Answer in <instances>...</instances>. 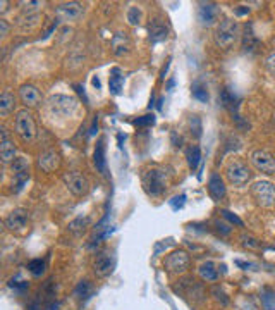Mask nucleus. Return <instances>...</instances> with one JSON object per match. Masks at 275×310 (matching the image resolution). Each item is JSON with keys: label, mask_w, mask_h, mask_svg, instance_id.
<instances>
[{"label": "nucleus", "mask_w": 275, "mask_h": 310, "mask_svg": "<svg viewBox=\"0 0 275 310\" xmlns=\"http://www.w3.org/2000/svg\"><path fill=\"white\" fill-rule=\"evenodd\" d=\"M237 33H239V26L234 19H222L215 29V43L220 48L229 50L237 40Z\"/></svg>", "instance_id": "f257e3e1"}, {"label": "nucleus", "mask_w": 275, "mask_h": 310, "mask_svg": "<svg viewBox=\"0 0 275 310\" xmlns=\"http://www.w3.org/2000/svg\"><path fill=\"white\" fill-rule=\"evenodd\" d=\"M48 111L53 116H60V117H69L76 112L78 109V100L69 95H52L48 98Z\"/></svg>", "instance_id": "f03ea898"}, {"label": "nucleus", "mask_w": 275, "mask_h": 310, "mask_svg": "<svg viewBox=\"0 0 275 310\" xmlns=\"http://www.w3.org/2000/svg\"><path fill=\"white\" fill-rule=\"evenodd\" d=\"M143 188L150 196H160L167 188L165 173L160 169H148L143 174Z\"/></svg>", "instance_id": "7ed1b4c3"}, {"label": "nucleus", "mask_w": 275, "mask_h": 310, "mask_svg": "<svg viewBox=\"0 0 275 310\" xmlns=\"http://www.w3.org/2000/svg\"><path fill=\"white\" fill-rule=\"evenodd\" d=\"M16 133L23 138L24 141H31L36 135V124L33 119V114L26 109L19 111L16 114Z\"/></svg>", "instance_id": "20e7f679"}, {"label": "nucleus", "mask_w": 275, "mask_h": 310, "mask_svg": "<svg viewBox=\"0 0 275 310\" xmlns=\"http://www.w3.org/2000/svg\"><path fill=\"white\" fill-rule=\"evenodd\" d=\"M251 195L261 207H273L275 205V186L270 181H256L251 186Z\"/></svg>", "instance_id": "39448f33"}, {"label": "nucleus", "mask_w": 275, "mask_h": 310, "mask_svg": "<svg viewBox=\"0 0 275 310\" xmlns=\"http://www.w3.org/2000/svg\"><path fill=\"white\" fill-rule=\"evenodd\" d=\"M12 174H14V183H12V191L19 193L24 188V184L30 179V162L24 157H16L12 162Z\"/></svg>", "instance_id": "423d86ee"}, {"label": "nucleus", "mask_w": 275, "mask_h": 310, "mask_svg": "<svg viewBox=\"0 0 275 310\" xmlns=\"http://www.w3.org/2000/svg\"><path fill=\"white\" fill-rule=\"evenodd\" d=\"M164 267L170 274H182L189 267V255L184 250H176V252H172L165 257Z\"/></svg>", "instance_id": "0eeeda50"}, {"label": "nucleus", "mask_w": 275, "mask_h": 310, "mask_svg": "<svg viewBox=\"0 0 275 310\" xmlns=\"http://www.w3.org/2000/svg\"><path fill=\"white\" fill-rule=\"evenodd\" d=\"M226 174H227L229 181L234 184V186H243V184L248 183L249 178H251V173H249L248 166L239 161L231 162L226 169Z\"/></svg>", "instance_id": "6e6552de"}, {"label": "nucleus", "mask_w": 275, "mask_h": 310, "mask_svg": "<svg viewBox=\"0 0 275 310\" xmlns=\"http://www.w3.org/2000/svg\"><path fill=\"white\" fill-rule=\"evenodd\" d=\"M64 183H65V186H67V190L71 191V193L76 195V196L86 195V193H88V190H90L88 179H86L83 174L76 173V171L64 174Z\"/></svg>", "instance_id": "1a4fd4ad"}, {"label": "nucleus", "mask_w": 275, "mask_h": 310, "mask_svg": "<svg viewBox=\"0 0 275 310\" xmlns=\"http://www.w3.org/2000/svg\"><path fill=\"white\" fill-rule=\"evenodd\" d=\"M251 164L256 167L258 171L265 174H273L275 173V159L273 155L266 150H255L251 153Z\"/></svg>", "instance_id": "9d476101"}, {"label": "nucleus", "mask_w": 275, "mask_h": 310, "mask_svg": "<svg viewBox=\"0 0 275 310\" xmlns=\"http://www.w3.org/2000/svg\"><path fill=\"white\" fill-rule=\"evenodd\" d=\"M55 12L62 21H76L85 14V6L79 2H65L60 4Z\"/></svg>", "instance_id": "9b49d317"}, {"label": "nucleus", "mask_w": 275, "mask_h": 310, "mask_svg": "<svg viewBox=\"0 0 275 310\" xmlns=\"http://www.w3.org/2000/svg\"><path fill=\"white\" fill-rule=\"evenodd\" d=\"M114 267H115L114 257L107 252L97 255V259H95V262H93L95 274H97L98 278H107V276H110L112 272H114Z\"/></svg>", "instance_id": "f8f14e48"}, {"label": "nucleus", "mask_w": 275, "mask_h": 310, "mask_svg": "<svg viewBox=\"0 0 275 310\" xmlns=\"http://www.w3.org/2000/svg\"><path fill=\"white\" fill-rule=\"evenodd\" d=\"M4 223H6V228L11 229V231H21L28 224V212L24 209H16L6 217Z\"/></svg>", "instance_id": "ddd939ff"}, {"label": "nucleus", "mask_w": 275, "mask_h": 310, "mask_svg": "<svg viewBox=\"0 0 275 310\" xmlns=\"http://www.w3.org/2000/svg\"><path fill=\"white\" fill-rule=\"evenodd\" d=\"M0 157H2V162L4 164H9V162H14L16 161V146H14V141L11 140L7 131L2 128L0 131Z\"/></svg>", "instance_id": "4468645a"}, {"label": "nucleus", "mask_w": 275, "mask_h": 310, "mask_svg": "<svg viewBox=\"0 0 275 310\" xmlns=\"http://www.w3.org/2000/svg\"><path fill=\"white\" fill-rule=\"evenodd\" d=\"M19 97L21 102L26 107H36L41 104V93L35 85H23L19 88Z\"/></svg>", "instance_id": "2eb2a0df"}, {"label": "nucleus", "mask_w": 275, "mask_h": 310, "mask_svg": "<svg viewBox=\"0 0 275 310\" xmlns=\"http://www.w3.org/2000/svg\"><path fill=\"white\" fill-rule=\"evenodd\" d=\"M219 18V7L215 4H199L198 9V19L203 26H210Z\"/></svg>", "instance_id": "dca6fc26"}, {"label": "nucleus", "mask_w": 275, "mask_h": 310, "mask_svg": "<svg viewBox=\"0 0 275 310\" xmlns=\"http://www.w3.org/2000/svg\"><path fill=\"white\" fill-rule=\"evenodd\" d=\"M38 166L45 171V173H52V171H55L57 167L60 166L59 153H57L55 150H47V152H43L38 159Z\"/></svg>", "instance_id": "f3484780"}, {"label": "nucleus", "mask_w": 275, "mask_h": 310, "mask_svg": "<svg viewBox=\"0 0 275 310\" xmlns=\"http://www.w3.org/2000/svg\"><path fill=\"white\" fill-rule=\"evenodd\" d=\"M208 190H210V195L214 196L215 200H220L226 196V186H224V181L219 174H212L210 181H208Z\"/></svg>", "instance_id": "a211bd4d"}, {"label": "nucleus", "mask_w": 275, "mask_h": 310, "mask_svg": "<svg viewBox=\"0 0 275 310\" xmlns=\"http://www.w3.org/2000/svg\"><path fill=\"white\" fill-rule=\"evenodd\" d=\"M129 48H131V43H129L126 33H117L112 38V50H114L115 56H124V54L129 52Z\"/></svg>", "instance_id": "6ab92c4d"}, {"label": "nucleus", "mask_w": 275, "mask_h": 310, "mask_svg": "<svg viewBox=\"0 0 275 310\" xmlns=\"http://www.w3.org/2000/svg\"><path fill=\"white\" fill-rule=\"evenodd\" d=\"M14 106H16V98L14 95L11 93L9 90H6L2 95H0V114L2 117H7L14 111Z\"/></svg>", "instance_id": "aec40b11"}, {"label": "nucleus", "mask_w": 275, "mask_h": 310, "mask_svg": "<svg viewBox=\"0 0 275 310\" xmlns=\"http://www.w3.org/2000/svg\"><path fill=\"white\" fill-rule=\"evenodd\" d=\"M93 161H95V166H97V169L100 171L102 174L107 173V162H105V145H103V141L100 140L97 146H95V155H93Z\"/></svg>", "instance_id": "412c9836"}, {"label": "nucleus", "mask_w": 275, "mask_h": 310, "mask_svg": "<svg viewBox=\"0 0 275 310\" xmlns=\"http://www.w3.org/2000/svg\"><path fill=\"white\" fill-rule=\"evenodd\" d=\"M122 85H124V76L120 74V69H112V74L108 78V88L114 95H119L120 90H122Z\"/></svg>", "instance_id": "4be33fe9"}, {"label": "nucleus", "mask_w": 275, "mask_h": 310, "mask_svg": "<svg viewBox=\"0 0 275 310\" xmlns=\"http://www.w3.org/2000/svg\"><path fill=\"white\" fill-rule=\"evenodd\" d=\"M167 35H169V29L164 26V24H158V23H153L150 24V38L152 41H164L167 40Z\"/></svg>", "instance_id": "5701e85b"}, {"label": "nucleus", "mask_w": 275, "mask_h": 310, "mask_svg": "<svg viewBox=\"0 0 275 310\" xmlns=\"http://www.w3.org/2000/svg\"><path fill=\"white\" fill-rule=\"evenodd\" d=\"M198 272L201 276V279H205V281H217V278H219V271L215 269V266L212 262L201 264Z\"/></svg>", "instance_id": "b1692460"}, {"label": "nucleus", "mask_w": 275, "mask_h": 310, "mask_svg": "<svg viewBox=\"0 0 275 310\" xmlns=\"http://www.w3.org/2000/svg\"><path fill=\"white\" fill-rule=\"evenodd\" d=\"M261 298V307L265 310H275V291L270 288H263L260 293Z\"/></svg>", "instance_id": "393cba45"}, {"label": "nucleus", "mask_w": 275, "mask_h": 310, "mask_svg": "<svg viewBox=\"0 0 275 310\" xmlns=\"http://www.w3.org/2000/svg\"><path fill=\"white\" fill-rule=\"evenodd\" d=\"M91 293H93V286H91V283L90 281H81L76 286V290H74V296L79 298V300H83V298H90Z\"/></svg>", "instance_id": "a878e982"}, {"label": "nucleus", "mask_w": 275, "mask_h": 310, "mask_svg": "<svg viewBox=\"0 0 275 310\" xmlns=\"http://www.w3.org/2000/svg\"><path fill=\"white\" fill-rule=\"evenodd\" d=\"M186 157H187V164H189L191 169L194 171L198 167L199 161H201V152H199L198 146H191V148H187Z\"/></svg>", "instance_id": "bb28decb"}, {"label": "nucleus", "mask_w": 275, "mask_h": 310, "mask_svg": "<svg viewBox=\"0 0 275 310\" xmlns=\"http://www.w3.org/2000/svg\"><path fill=\"white\" fill-rule=\"evenodd\" d=\"M88 223H90L88 217H78V219H74L73 223L69 224V231L74 233V234L83 233V231H85L86 226H88Z\"/></svg>", "instance_id": "cd10ccee"}, {"label": "nucleus", "mask_w": 275, "mask_h": 310, "mask_svg": "<svg viewBox=\"0 0 275 310\" xmlns=\"http://www.w3.org/2000/svg\"><path fill=\"white\" fill-rule=\"evenodd\" d=\"M28 269H30V272L33 276H41L45 272V262L41 261V259H35V261H31L30 264H28Z\"/></svg>", "instance_id": "c85d7f7f"}, {"label": "nucleus", "mask_w": 275, "mask_h": 310, "mask_svg": "<svg viewBox=\"0 0 275 310\" xmlns=\"http://www.w3.org/2000/svg\"><path fill=\"white\" fill-rule=\"evenodd\" d=\"M193 97L199 102H208V91L201 83H194L193 85Z\"/></svg>", "instance_id": "c756f323"}, {"label": "nucleus", "mask_w": 275, "mask_h": 310, "mask_svg": "<svg viewBox=\"0 0 275 310\" xmlns=\"http://www.w3.org/2000/svg\"><path fill=\"white\" fill-rule=\"evenodd\" d=\"M153 124H155V116H153V114L141 116V117H138V119L134 121V126H138V128L153 126Z\"/></svg>", "instance_id": "7c9ffc66"}, {"label": "nucleus", "mask_w": 275, "mask_h": 310, "mask_svg": "<svg viewBox=\"0 0 275 310\" xmlns=\"http://www.w3.org/2000/svg\"><path fill=\"white\" fill-rule=\"evenodd\" d=\"M243 47L244 50H253L256 47V40H255V36H253V33H251V29H246V33H244V40H243Z\"/></svg>", "instance_id": "2f4dec72"}, {"label": "nucleus", "mask_w": 275, "mask_h": 310, "mask_svg": "<svg viewBox=\"0 0 275 310\" xmlns=\"http://www.w3.org/2000/svg\"><path fill=\"white\" fill-rule=\"evenodd\" d=\"M234 100H236L234 95H232L227 88H226V90H222V93H220V102H222L224 107H231L232 104H234Z\"/></svg>", "instance_id": "473e14b6"}, {"label": "nucleus", "mask_w": 275, "mask_h": 310, "mask_svg": "<svg viewBox=\"0 0 275 310\" xmlns=\"http://www.w3.org/2000/svg\"><path fill=\"white\" fill-rule=\"evenodd\" d=\"M140 16H141V12L138 7H131L127 12V21H129V24H132V26H136L138 23H140Z\"/></svg>", "instance_id": "72a5a7b5"}, {"label": "nucleus", "mask_w": 275, "mask_h": 310, "mask_svg": "<svg viewBox=\"0 0 275 310\" xmlns=\"http://www.w3.org/2000/svg\"><path fill=\"white\" fill-rule=\"evenodd\" d=\"M191 129H193L191 133H193L196 138L201 136V121H199V117H196V116L191 117Z\"/></svg>", "instance_id": "f704fd0d"}, {"label": "nucleus", "mask_w": 275, "mask_h": 310, "mask_svg": "<svg viewBox=\"0 0 275 310\" xmlns=\"http://www.w3.org/2000/svg\"><path fill=\"white\" fill-rule=\"evenodd\" d=\"M220 214H222V216L226 217L229 223H232V224H236V226H241V228H243V226H244V224H243V221H241L239 217L236 216V214H232V212H229V211H222Z\"/></svg>", "instance_id": "c9c22d12"}, {"label": "nucleus", "mask_w": 275, "mask_h": 310, "mask_svg": "<svg viewBox=\"0 0 275 310\" xmlns=\"http://www.w3.org/2000/svg\"><path fill=\"white\" fill-rule=\"evenodd\" d=\"M184 200H186L184 195L174 196V198L170 200V207H172L174 211H179V209H182V205H184Z\"/></svg>", "instance_id": "e433bc0d"}, {"label": "nucleus", "mask_w": 275, "mask_h": 310, "mask_svg": "<svg viewBox=\"0 0 275 310\" xmlns=\"http://www.w3.org/2000/svg\"><path fill=\"white\" fill-rule=\"evenodd\" d=\"M212 293H214V295H215V300H217V301H222L224 305H226V303H229V300L226 298V295H224V291L220 290L219 286H215L214 290H212Z\"/></svg>", "instance_id": "4c0bfd02"}, {"label": "nucleus", "mask_w": 275, "mask_h": 310, "mask_svg": "<svg viewBox=\"0 0 275 310\" xmlns=\"http://www.w3.org/2000/svg\"><path fill=\"white\" fill-rule=\"evenodd\" d=\"M241 240H243V245L246 248H258V241L253 236H243Z\"/></svg>", "instance_id": "58836bf2"}, {"label": "nucleus", "mask_w": 275, "mask_h": 310, "mask_svg": "<svg viewBox=\"0 0 275 310\" xmlns=\"http://www.w3.org/2000/svg\"><path fill=\"white\" fill-rule=\"evenodd\" d=\"M266 68H268L270 73L275 74V52L266 57Z\"/></svg>", "instance_id": "ea45409f"}, {"label": "nucleus", "mask_w": 275, "mask_h": 310, "mask_svg": "<svg viewBox=\"0 0 275 310\" xmlns=\"http://www.w3.org/2000/svg\"><path fill=\"white\" fill-rule=\"evenodd\" d=\"M7 33H9V24H7V21L0 19V36H2V38H6Z\"/></svg>", "instance_id": "a19ab883"}, {"label": "nucleus", "mask_w": 275, "mask_h": 310, "mask_svg": "<svg viewBox=\"0 0 275 310\" xmlns=\"http://www.w3.org/2000/svg\"><path fill=\"white\" fill-rule=\"evenodd\" d=\"M28 310H43L41 308V303H40V298L33 300L30 305H28Z\"/></svg>", "instance_id": "79ce46f5"}, {"label": "nucleus", "mask_w": 275, "mask_h": 310, "mask_svg": "<svg viewBox=\"0 0 275 310\" xmlns=\"http://www.w3.org/2000/svg\"><path fill=\"white\" fill-rule=\"evenodd\" d=\"M9 286H11V288H19V290H26V288H28V283H24V281H21V283H16L14 279H12Z\"/></svg>", "instance_id": "37998d69"}, {"label": "nucleus", "mask_w": 275, "mask_h": 310, "mask_svg": "<svg viewBox=\"0 0 275 310\" xmlns=\"http://www.w3.org/2000/svg\"><path fill=\"white\" fill-rule=\"evenodd\" d=\"M59 307H60V305H59V301L52 300V301H50V303L45 305V308H43V310H59Z\"/></svg>", "instance_id": "c03bdc74"}, {"label": "nucleus", "mask_w": 275, "mask_h": 310, "mask_svg": "<svg viewBox=\"0 0 275 310\" xmlns=\"http://www.w3.org/2000/svg\"><path fill=\"white\" fill-rule=\"evenodd\" d=\"M217 226H219V231H222L224 234H229V233H231V228H227L226 224H222V223H217Z\"/></svg>", "instance_id": "a18cd8bd"}, {"label": "nucleus", "mask_w": 275, "mask_h": 310, "mask_svg": "<svg viewBox=\"0 0 275 310\" xmlns=\"http://www.w3.org/2000/svg\"><path fill=\"white\" fill-rule=\"evenodd\" d=\"M236 266L243 267V269H249V267H251V264H248V262H243V261H236Z\"/></svg>", "instance_id": "49530a36"}, {"label": "nucleus", "mask_w": 275, "mask_h": 310, "mask_svg": "<svg viewBox=\"0 0 275 310\" xmlns=\"http://www.w3.org/2000/svg\"><path fill=\"white\" fill-rule=\"evenodd\" d=\"M236 12L239 16H243V14H246V12H248V9H236Z\"/></svg>", "instance_id": "de8ad7c7"}, {"label": "nucleus", "mask_w": 275, "mask_h": 310, "mask_svg": "<svg viewBox=\"0 0 275 310\" xmlns=\"http://www.w3.org/2000/svg\"><path fill=\"white\" fill-rule=\"evenodd\" d=\"M93 85L97 86V88H100V79L98 78H93Z\"/></svg>", "instance_id": "09e8293b"}]
</instances>
